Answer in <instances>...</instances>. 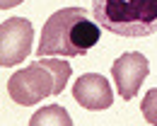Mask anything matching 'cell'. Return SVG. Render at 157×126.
<instances>
[{
  "mask_svg": "<svg viewBox=\"0 0 157 126\" xmlns=\"http://www.w3.org/2000/svg\"><path fill=\"white\" fill-rule=\"evenodd\" d=\"M101 39V27L85 7H60L41 27L36 56L75 58L87 56Z\"/></svg>",
  "mask_w": 157,
  "mask_h": 126,
  "instance_id": "cell-1",
  "label": "cell"
},
{
  "mask_svg": "<svg viewBox=\"0 0 157 126\" xmlns=\"http://www.w3.org/2000/svg\"><path fill=\"white\" fill-rule=\"evenodd\" d=\"M73 75L70 63L63 58H36L24 65L22 70L12 73L7 80V95L12 102L22 107L39 104L44 97L60 95Z\"/></svg>",
  "mask_w": 157,
  "mask_h": 126,
  "instance_id": "cell-2",
  "label": "cell"
},
{
  "mask_svg": "<svg viewBox=\"0 0 157 126\" xmlns=\"http://www.w3.org/2000/svg\"><path fill=\"white\" fill-rule=\"evenodd\" d=\"M92 17L123 39L150 37L157 32V0H92Z\"/></svg>",
  "mask_w": 157,
  "mask_h": 126,
  "instance_id": "cell-3",
  "label": "cell"
},
{
  "mask_svg": "<svg viewBox=\"0 0 157 126\" xmlns=\"http://www.w3.org/2000/svg\"><path fill=\"white\" fill-rule=\"evenodd\" d=\"M34 27L24 17H10L0 24V65L10 68L32 53Z\"/></svg>",
  "mask_w": 157,
  "mask_h": 126,
  "instance_id": "cell-4",
  "label": "cell"
},
{
  "mask_svg": "<svg viewBox=\"0 0 157 126\" xmlns=\"http://www.w3.org/2000/svg\"><path fill=\"white\" fill-rule=\"evenodd\" d=\"M147 73H150V61L143 53L128 51V53L118 56L116 61L111 63V78H114V85L118 90V97L121 100L138 97V90L145 83Z\"/></svg>",
  "mask_w": 157,
  "mask_h": 126,
  "instance_id": "cell-5",
  "label": "cell"
},
{
  "mask_svg": "<svg viewBox=\"0 0 157 126\" xmlns=\"http://www.w3.org/2000/svg\"><path fill=\"white\" fill-rule=\"evenodd\" d=\"M73 97L80 107L85 109H92V112H99V109H109L114 104V90L109 80L101 75V73H85L80 75L75 85H73Z\"/></svg>",
  "mask_w": 157,
  "mask_h": 126,
  "instance_id": "cell-6",
  "label": "cell"
},
{
  "mask_svg": "<svg viewBox=\"0 0 157 126\" xmlns=\"http://www.w3.org/2000/svg\"><path fill=\"white\" fill-rule=\"evenodd\" d=\"M29 126H73V119L68 114V109L60 104H46L39 112L32 114Z\"/></svg>",
  "mask_w": 157,
  "mask_h": 126,
  "instance_id": "cell-7",
  "label": "cell"
},
{
  "mask_svg": "<svg viewBox=\"0 0 157 126\" xmlns=\"http://www.w3.org/2000/svg\"><path fill=\"white\" fill-rule=\"evenodd\" d=\"M140 112H143V116H145L147 124L157 126V87L145 92V97L140 102Z\"/></svg>",
  "mask_w": 157,
  "mask_h": 126,
  "instance_id": "cell-8",
  "label": "cell"
},
{
  "mask_svg": "<svg viewBox=\"0 0 157 126\" xmlns=\"http://www.w3.org/2000/svg\"><path fill=\"white\" fill-rule=\"evenodd\" d=\"M22 0H0V10H10V7H17Z\"/></svg>",
  "mask_w": 157,
  "mask_h": 126,
  "instance_id": "cell-9",
  "label": "cell"
}]
</instances>
